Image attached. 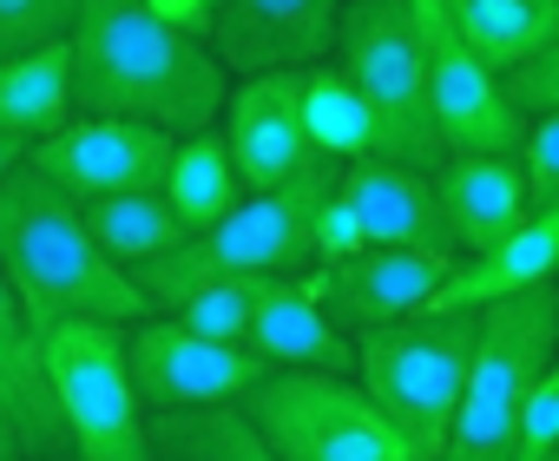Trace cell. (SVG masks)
Returning <instances> with one entry per match:
<instances>
[{
	"mask_svg": "<svg viewBox=\"0 0 559 461\" xmlns=\"http://www.w3.org/2000/svg\"><path fill=\"white\" fill-rule=\"evenodd\" d=\"M493 80H500V99H507V113H513L520 126L552 119V113H559V40H552V47H533V54H520V60H507Z\"/></svg>",
	"mask_w": 559,
	"mask_h": 461,
	"instance_id": "27",
	"label": "cell"
},
{
	"mask_svg": "<svg viewBox=\"0 0 559 461\" xmlns=\"http://www.w3.org/2000/svg\"><path fill=\"white\" fill-rule=\"evenodd\" d=\"M520 185H526V211H559V113L552 119H533L520 132Z\"/></svg>",
	"mask_w": 559,
	"mask_h": 461,
	"instance_id": "29",
	"label": "cell"
},
{
	"mask_svg": "<svg viewBox=\"0 0 559 461\" xmlns=\"http://www.w3.org/2000/svg\"><path fill=\"white\" fill-rule=\"evenodd\" d=\"M73 54H67V34L60 40H40L14 60H0V139H47L73 119Z\"/></svg>",
	"mask_w": 559,
	"mask_h": 461,
	"instance_id": "20",
	"label": "cell"
},
{
	"mask_svg": "<svg viewBox=\"0 0 559 461\" xmlns=\"http://www.w3.org/2000/svg\"><path fill=\"white\" fill-rule=\"evenodd\" d=\"M67 54L80 113L145 119L171 139L211 126L230 93V73L211 60V47L165 27L145 0H73Z\"/></svg>",
	"mask_w": 559,
	"mask_h": 461,
	"instance_id": "1",
	"label": "cell"
},
{
	"mask_svg": "<svg viewBox=\"0 0 559 461\" xmlns=\"http://www.w3.org/2000/svg\"><path fill=\"white\" fill-rule=\"evenodd\" d=\"M454 271V251H415V245H362L336 264H310L304 291L323 304V317L356 336L376 323H395L408 310H428L441 277Z\"/></svg>",
	"mask_w": 559,
	"mask_h": 461,
	"instance_id": "11",
	"label": "cell"
},
{
	"mask_svg": "<svg viewBox=\"0 0 559 461\" xmlns=\"http://www.w3.org/2000/svg\"><path fill=\"white\" fill-rule=\"evenodd\" d=\"M0 422H8L21 461H67V435H60L47 369H40V336L21 317L8 277H0Z\"/></svg>",
	"mask_w": 559,
	"mask_h": 461,
	"instance_id": "19",
	"label": "cell"
},
{
	"mask_svg": "<svg viewBox=\"0 0 559 461\" xmlns=\"http://www.w3.org/2000/svg\"><path fill=\"white\" fill-rule=\"evenodd\" d=\"M290 99H297V126H304V139H310L317 158L349 165V158L376 152V119H369L362 93L349 86V73H343L336 60L297 67V73H290Z\"/></svg>",
	"mask_w": 559,
	"mask_h": 461,
	"instance_id": "22",
	"label": "cell"
},
{
	"mask_svg": "<svg viewBox=\"0 0 559 461\" xmlns=\"http://www.w3.org/2000/svg\"><path fill=\"white\" fill-rule=\"evenodd\" d=\"M250 291H257V277H217V284H198L191 297H178V304H171V310H158V317H171L178 330L211 336V343H243Z\"/></svg>",
	"mask_w": 559,
	"mask_h": 461,
	"instance_id": "26",
	"label": "cell"
},
{
	"mask_svg": "<svg viewBox=\"0 0 559 461\" xmlns=\"http://www.w3.org/2000/svg\"><path fill=\"white\" fill-rule=\"evenodd\" d=\"M552 264H559V211H533L500 245H487L474 258H454V271L441 277L428 310H487V304H500L513 291L552 284Z\"/></svg>",
	"mask_w": 559,
	"mask_h": 461,
	"instance_id": "18",
	"label": "cell"
},
{
	"mask_svg": "<svg viewBox=\"0 0 559 461\" xmlns=\"http://www.w3.org/2000/svg\"><path fill=\"white\" fill-rule=\"evenodd\" d=\"M336 198L349 204L362 245L454 251V245H448V224H441V211H435V191H428V172H415V165H402V158L362 152V158L336 165Z\"/></svg>",
	"mask_w": 559,
	"mask_h": 461,
	"instance_id": "16",
	"label": "cell"
},
{
	"mask_svg": "<svg viewBox=\"0 0 559 461\" xmlns=\"http://www.w3.org/2000/svg\"><path fill=\"white\" fill-rule=\"evenodd\" d=\"M145 454L152 461H276L243 409H145Z\"/></svg>",
	"mask_w": 559,
	"mask_h": 461,
	"instance_id": "23",
	"label": "cell"
},
{
	"mask_svg": "<svg viewBox=\"0 0 559 461\" xmlns=\"http://www.w3.org/2000/svg\"><path fill=\"white\" fill-rule=\"evenodd\" d=\"M237 409L276 461H421L408 435L362 395L356 376L263 369Z\"/></svg>",
	"mask_w": 559,
	"mask_h": 461,
	"instance_id": "7",
	"label": "cell"
},
{
	"mask_svg": "<svg viewBox=\"0 0 559 461\" xmlns=\"http://www.w3.org/2000/svg\"><path fill=\"white\" fill-rule=\"evenodd\" d=\"M428 191H435V211L448 224L454 258H474V251L500 245L513 224L533 217L520 165L507 152H441L428 165Z\"/></svg>",
	"mask_w": 559,
	"mask_h": 461,
	"instance_id": "15",
	"label": "cell"
},
{
	"mask_svg": "<svg viewBox=\"0 0 559 461\" xmlns=\"http://www.w3.org/2000/svg\"><path fill=\"white\" fill-rule=\"evenodd\" d=\"M0 277H8L34 336L53 323H139L152 304L139 297L132 271H119L80 217V204L40 178L27 158L0 178Z\"/></svg>",
	"mask_w": 559,
	"mask_h": 461,
	"instance_id": "2",
	"label": "cell"
},
{
	"mask_svg": "<svg viewBox=\"0 0 559 461\" xmlns=\"http://www.w3.org/2000/svg\"><path fill=\"white\" fill-rule=\"evenodd\" d=\"M73 204H80V217H86V230H93V245H99L119 271H132V264H145V258H158V251H171V245L185 238V224L171 217V204L158 198V185H152V191L73 198Z\"/></svg>",
	"mask_w": 559,
	"mask_h": 461,
	"instance_id": "25",
	"label": "cell"
},
{
	"mask_svg": "<svg viewBox=\"0 0 559 461\" xmlns=\"http://www.w3.org/2000/svg\"><path fill=\"white\" fill-rule=\"evenodd\" d=\"M435 21L480 60V67H507L533 47L559 40V0H435Z\"/></svg>",
	"mask_w": 559,
	"mask_h": 461,
	"instance_id": "21",
	"label": "cell"
},
{
	"mask_svg": "<svg viewBox=\"0 0 559 461\" xmlns=\"http://www.w3.org/2000/svg\"><path fill=\"white\" fill-rule=\"evenodd\" d=\"M428 126L441 152H520V119L500 99L493 67H480L441 21H428Z\"/></svg>",
	"mask_w": 559,
	"mask_h": 461,
	"instance_id": "14",
	"label": "cell"
},
{
	"mask_svg": "<svg viewBox=\"0 0 559 461\" xmlns=\"http://www.w3.org/2000/svg\"><path fill=\"white\" fill-rule=\"evenodd\" d=\"M171 132L119 113H73L60 132L27 145V165L53 178L67 198H106V191H152L165 178Z\"/></svg>",
	"mask_w": 559,
	"mask_h": 461,
	"instance_id": "10",
	"label": "cell"
},
{
	"mask_svg": "<svg viewBox=\"0 0 559 461\" xmlns=\"http://www.w3.org/2000/svg\"><path fill=\"white\" fill-rule=\"evenodd\" d=\"M158 198L171 204V217H178L185 230H204L211 217H224V211L243 198V185H237V172H230V158H224L217 126H198V132L171 139V158H165Z\"/></svg>",
	"mask_w": 559,
	"mask_h": 461,
	"instance_id": "24",
	"label": "cell"
},
{
	"mask_svg": "<svg viewBox=\"0 0 559 461\" xmlns=\"http://www.w3.org/2000/svg\"><path fill=\"white\" fill-rule=\"evenodd\" d=\"M21 158H27V145H21V139H0V178H8Z\"/></svg>",
	"mask_w": 559,
	"mask_h": 461,
	"instance_id": "32",
	"label": "cell"
},
{
	"mask_svg": "<svg viewBox=\"0 0 559 461\" xmlns=\"http://www.w3.org/2000/svg\"><path fill=\"white\" fill-rule=\"evenodd\" d=\"M552 363H559V284H533V291L487 304L435 461H507L520 402L533 376Z\"/></svg>",
	"mask_w": 559,
	"mask_h": 461,
	"instance_id": "4",
	"label": "cell"
},
{
	"mask_svg": "<svg viewBox=\"0 0 559 461\" xmlns=\"http://www.w3.org/2000/svg\"><path fill=\"white\" fill-rule=\"evenodd\" d=\"M474 330H480V310H408L395 323L349 336L362 395L408 435L421 461H435L448 435V415H454V395L474 356Z\"/></svg>",
	"mask_w": 559,
	"mask_h": 461,
	"instance_id": "6",
	"label": "cell"
},
{
	"mask_svg": "<svg viewBox=\"0 0 559 461\" xmlns=\"http://www.w3.org/2000/svg\"><path fill=\"white\" fill-rule=\"evenodd\" d=\"M336 8H343V0H217L204 47H211V60L230 80L297 73V67L330 60Z\"/></svg>",
	"mask_w": 559,
	"mask_h": 461,
	"instance_id": "12",
	"label": "cell"
},
{
	"mask_svg": "<svg viewBox=\"0 0 559 461\" xmlns=\"http://www.w3.org/2000/svg\"><path fill=\"white\" fill-rule=\"evenodd\" d=\"M217 139H224V158L237 172L243 191H270L297 178L317 152L297 126V99H290V73H250V80H230L224 106H217Z\"/></svg>",
	"mask_w": 559,
	"mask_h": 461,
	"instance_id": "13",
	"label": "cell"
},
{
	"mask_svg": "<svg viewBox=\"0 0 559 461\" xmlns=\"http://www.w3.org/2000/svg\"><path fill=\"white\" fill-rule=\"evenodd\" d=\"M40 369L67 435V461H152L145 409L126 369V323H53L40 336Z\"/></svg>",
	"mask_w": 559,
	"mask_h": 461,
	"instance_id": "8",
	"label": "cell"
},
{
	"mask_svg": "<svg viewBox=\"0 0 559 461\" xmlns=\"http://www.w3.org/2000/svg\"><path fill=\"white\" fill-rule=\"evenodd\" d=\"M507 461H559V363L533 376L520 422H513V454Z\"/></svg>",
	"mask_w": 559,
	"mask_h": 461,
	"instance_id": "28",
	"label": "cell"
},
{
	"mask_svg": "<svg viewBox=\"0 0 559 461\" xmlns=\"http://www.w3.org/2000/svg\"><path fill=\"white\" fill-rule=\"evenodd\" d=\"M126 369L139 389V409H217V402H243V389L270 369L263 356H250L243 343H211L178 330L171 317H139L126 323Z\"/></svg>",
	"mask_w": 559,
	"mask_h": 461,
	"instance_id": "9",
	"label": "cell"
},
{
	"mask_svg": "<svg viewBox=\"0 0 559 461\" xmlns=\"http://www.w3.org/2000/svg\"><path fill=\"white\" fill-rule=\"evenodd\" d=\"M67 21H73V0H0V60L60 40Z\"/></svg>",
	"mask_w": 559,
	"mask_h": 461,
	"instance_id": "30",
	"label": "cell"
},
{
	"mask_svg": "<svg viewBox=\"0 0 559 461\" xmlns=\"http://www.w3.org/2000/svg\"><path fill=\"white\" fill-rule=\"evenodd\" d=\"M243 350L263 356L270 369H330L356 376V343L323 317V304L304 291V277H257L250 291V323Z\"/></svg>",
	"mask_w": 559,
	"mask_h": 461,
	"instance_id": "17",
	"label": "cell"
},
{
	"mask_svg": "<svg viewBox=\"0 0 559 461\" xmlns=\"http://www.w3.org/2000/svg\"><path fill=\"white\" fill-rule=\"evenodd\" d=\"M145 8H152L165 27H178V34L204 40V34H211V14H217V0H145Z\"/></svg>",
	"mask_w": 559,
	"mask_h": 461,
	"instance_id": "31",
	"label": "cell"
},
{
	"mask_svg": "<svg viewBox=\"0 0 559 461\" xmlns=\"http://www.w3.org/2000/svg\"><path fill=\"white\" fill-rule=\"evenodd\" d=\"M415 14H421V21H435V0H415Z\"/></svg>",
	"mask_w": 559,
	"mask_h": 461,
	"instance_id": "34",
	"label": "cell"
},
{
	"mask_svg": "<svg viewBox=\"0 0 559 461\" xmlns=\"http://www.w3.org/2000/svg\"><path fill=\"white\" fill-rule=\"evenodd\" d=\"M330 185H336V165L310 158L284 185L243 191L204 230H185L171 251L132 264L139 297L152 310H171L178 297H191L198 284H217V277H304L310 271V224H317V204L330 198Z\"/></svg>",
	"mask_w": 559,
	"mask_h": 461,
	"instance_id": "3",
	"label": "cell"
},
{
	"mask_svg": "<svg viewBox=\"0 0 559 461\" xmlns=\"http://www.w3.org/2000/svg\"><path fill=\"white\" fill-rule=\"evenodd\" d=\"M330 60L349 73L376 119V152L428 172L441 158L428 126V21L415 0H343Z\"/></svg>",
	"mask_w": 559,
	"mask_h": 461,
	"instance_id": "5",
	"label": "cell"
},
{
	"mask_svg": "<svg viewBox=\"0 0 559 461\" xmlns=\"http://www.w3.org/2000/svg\"><path fill=\"white\" fill-rule=\"evenodd\" d=\"M0 461H21V448H14V435H8V422H0Z\"/></svg>",
	"mask_w": 559,
	"mask_h": 461,
	"instance_id": "33",
	"label": "cell"
}]
</instances>
